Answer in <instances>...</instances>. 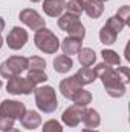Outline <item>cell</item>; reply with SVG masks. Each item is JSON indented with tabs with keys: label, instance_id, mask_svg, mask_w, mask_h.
Returning <instances> with one entry per match:
<instances>
[{
	"label": "cell",
	"instance_id": "obj_1",
	"mask_svg": "<svg viewBox=\"0 0 130 132\" xmlns=\"http://www.w3.org/2000/svg\"><path fill=\"white\" fill-rule=\"evenodd\" d=\"M95 72H97V77L101 78V81L110 97L119 98L126 94V83L116 69H113L112 66L106 65V63H99L95 66Z\"/></svg>",
	"mask_w": 130,
	"mask_h": 132
},
{
	"label": "cell",
	"instance_id": "obj_2",
	"mask_svg": "<svg viewBox=\"0 0 130 132\" xmlns=\"http://www.w3.org/2000/svg\"><path fill=\"white\" fill-rule=\"evenodd\" d=\"M34 92H35V104L40 111L49 114L58 108L57 94H55L52 86H40Z\"/></svg>",
	"mask_w": 130,
	"mask_h": 132
},
{
	"label": "cell",
	"instance_id": "obj_3",
	"mask_svg": "<svg viewBox=\"0 0 130 132\" xmlns=\"http://www.w3.org/2000/svg\"><path fill=\"white\" fill-rule=\"evenodd\" d=\"M34 43H35V46H37L40 51H43V52H46V54H55V52L58 51V48H60V40H58V37L52 32V31L46 29V28L35 31Z\"/></svg>",
	"mask_w": 130,
	"mask_h": 132
},
{
	"label": "cell",
	"instance_id": "obj_4",
	"mask_svg": "<svg viewBox=\"0 0 130 132\" xmlns=\"http://www.w3.org/2000/svg\"><path fill=\"white\" fill-rule=\"evenodd\" d=\"M28 68H29V60L26 57L14 55V57H9L8 60H5L0 65V75L5 77V78H11V77L20 75Z\"/></svg>",
	"mask_w": 130,
	"mask_h": 132
},
{
	"label": "cell",
	"instance_id": "obj_5",
	"mask_svg": "<svg viewBox=\"0 0 130 132\" xmlns=\"http://www.w3.org/2000/svg\"><path fill=\"white\" fill-rule=\"evenodd\" d=\"M6 89L9 94H14V95H18V94L28 95L35 91V85L32 81H29L28 78H22L20 75H15V77H11L8 80Z\"/></svg>",
	"mask_w": 130,
	"mask_h": 132
},
{
	"label": "cell",
	"instance_id": "obj_6",
	"mask_svg": "<svg viewBox=\"0 0 130 132\" xmlns=\"http://www.w3.org/2000/svg\"><path fill=\"white\" fill-rule=\"evenodd\" d=\"M18 19H20L28 28H31V29H34V31H38V29L46 28L44 19L40 17V14H38L35 9H29V8H28V9H23V11L20 12Z\"/></svg>",
	"mask_w": 130,
	"mask_h": 132
},
{
	"label": "cell",
	"instance_id": "obj_7",
	"mask_svg": "<svg viewBox=\"0 0 130 132\" xmlns=\"http://www.w3.org/2000/svg\"><path fill=\"white\" fill-rule=\"evenodd\" d=\"M25 111H26L25 104L20 101H15V100H3L0 104V114L9 117L12 120L20 118L25 114Z\"/></svg>",
	"mask_w": 130,
	"mask_h": 132
},
{
	"label": "cell",
	"instance_id": "obj_8",
	"mask_svg": "<svg viewBox=\"0 0 130 132\" xmlns=\"http://www.w3.org/2000/svg\"><path fill=\"white\" fill-rule=\"evenodd\" d=\"M26 42H28V32H26V29L18 28V26L12 28L11 32L8 34V37H6L8 46H9L11 49H14V51L22 49V48L26 45Z\"/></svg>",
	"mask_w": 130,
	"mask_h": 132
},
{
	"label": "cell",
	"instance_id": "obj_9",
	"mask_svg": "<svg viewBox=\"0 0 130 132\" xmlns=\"http://www.w3.org/2000/svg\"><path fill=\"white\" fill-rule=\"evenodd\" d=\"M83 112H84V108L77 106V104H72V106H69L64 112H63L61 120H63V123H64L66 126L75 128V126L80 125V121L83 118Z\"/></svg>",
	"mask_w": 130,
	"mask_h": 132
},
{
	"label": "cell",
	"instance_id": "obj_10",
	"mask_svg": "<svg viewBox=\"0 0 130 132\" xmlns=\"http://www.w3.org/2000/svg\"><path fill=\"white\" fill-rule=\"evenodd\" d=\"M80 89H81V86L75 80V77H67L64 80H61V83H60V91H61L63 97H66V98H69V100L73 98V95Z\"/></svg>",
	"mask_w": 130,
	"mask_h": 132
},
{
	"label": "cell",
	"instance_id": "obj_11",
	"mask_svg": "<svg viewBox=\"0 0 130 132\" xmlns=\"http://www.w3.org/2000/svg\"><path fill=\"white\" fill-rule=\"evenodd\" d=\"M64 0H44L43 2V11L49 17H60L64 11Z\"/></svg>",
	"mask_w": 130,
	"mask_h": 132
},
{
	"label": "cell",
	"instance_id": "obj_12",
	"mask_svg": "<svg viewBox=\"0 0 130 132\" xmlns=\"http://www.w3.org/2000/svg\"><path fill=\"white\" fill-rule=\"evenodd\" d=\"M83 9L89 17L98 19L104 11V5H103L101 0H84L83 2Z\"/></svg>",
	"mask_w": 130,
	"mask_h": 132
},
{
	"label": "cell",
	"instance_id": "obj_13",
	"mask_svg": "<svg viewBox=\"0 0 130 132\" xmlns=\"http://www.w3.org/2000/svg\"><path fill=\"white\" fill-rule=\"evenodd\" d=\"M20 123L23 125V128H26V129H35V128H38L40 126V123H41V117H40V114L38 112H35V111H25V114L20 117Z\"/></svg>",
	"mask_w": 130,
	"mask_h": 132
},
{
	"label": "cell",
	"instance_id": "obj_14",
	"mask_svg": "<svg viewBox=\"0 0 130 132\" xmlns=\"http://www.w3.org/2000/svg\"><path fill=\"white\" fill-rule=\"evenodd\" d=\"M73 77H75V80L80 83V86H84V85H90V83H94V81L97 80V72H95V69H92V68L83 66Z\"/></svg>",
	"mask_w": 130,
	"mask_h": 132
},
{
	"label": "cell",
	"instance_id": "obj_15",
	"mask_svg": "<svg viewBox=\"0 0 130 132\" xmlns=\"http://www.w3.org/2000/svg\"><path fill=\"white\" fill-rule=\"evenodd\" d=\"M81 121L86 125V128L95 129V128L99 126V123H101V117H99V114H98L95 109H84Z\"/></svg>",
	"mask_w": 130,
	"mask_h": 132
},
{
	"label": "cell",
	"instance_id": "obj_16",
	"mask_svg": "<svg viewBox=\"0 0 130 132\" xmlns=\"http://www.w3.org/2000/svg\"><path fill=\"white\" fill-rule=\"evenodd\" d=\"M61 49L64 52V55H72V54H78V51L81 49V40L73 38V37H66L61 42Z\"/></svg>",
	"mask_w": 130,
	"mask_h": 132
},
{
	"label": "cell",
	"instance_id": "obj_17",
	"mask_svg": "<svg viewBox=\"0 0 130 132\" xmlns=\"http://www.w3.org/2000/svg\"><path fill=\"white\" fill-rule=\"evenodd\" d=\"M78 60H80L81 66L90 68V66L95 63V60H97V54H95V51L90 49V48H81V49L78 51Z\"/></svg>",
	"mask_w": 130,
	"mask_h": 132
},
{
	"label": "cell",
	"instance_id": "obj_18",
	"mask_svg": "<svg viewBox=\"0 0 130 132\" xmlns=\"http://www.w3.org/2000/svg\"><path fill=\"white\" fill-rule=\"evenodd\" d=\"M73 66V62L69 55H58L54 59V69L60 74H66L69 72V69Z\"/></svg>",
	"mask_w": 130,
	"mask_h": 132
},
{
	"label": "cell",
	"instance_id": "obj_19",
	"mask_svg": "<svg viewBox=\"0 0 130 132\" xmlns=\"http://www.w3.org/2000/svg\"><path fill=\"white\" fill-rule=\"evenodd\" d=\"M72 101L77 104V106H81V108H86L90 101H92V94L89 92V91H86V89H80L75 95H73V98Z\"/></svg>",
	"mask_w": 130,
	"mask_h": 132
},
{
	"label": "cell",
	"instance_id": "obj_20",
	"mask_svg": "<svg viewBox=\"0 0 130 132\" xmlns=\"http://www.w3.org/2000/svg\"><path fill=\"white\" fill-rule=\"evenodd\" d=\"M116 35H118V34L115 32L112 28H109L107 25H104V26L101 28V31H99V40H101V43H104V45H112V43H115Z\"/></svg>",
	"mask_w": 130,
	"mask_h": 132
},
{
	"label": "cell",
	"instance_id": "obj_21",
	"mask_svg": "<svg viewBox=\"0 0 130 132\" xmlns=\"http://www.w3.org/2000/svg\"><path fill=\"white\" fill-rule=\"evenodd\" d=\"M101 57H103L104 63L109 65V66H119V63H121L119 55H118L115 51H112V49H104V51L101 52Z\"/></svg>",
	"mask_w": 130,
	"mask_h": 132
},
{
	"label": "cell",
	"instance_id": "obj_22",
	"mask_svg": "<svg viewBox=\"0 0 130 132\" xmlns=\"http://www.w3.org/2000/svg\"><path fill=\"white\" fill-rule=\"evenodd\" d=\"M83 2H84V0H70V2L66 3L64 9L69 12V14L81 15V12L84 11V9H83Z\"/></svg>",
	"mask_w": 130,
	"mask_h": 132
},
{
	"label": "cell",
	"instance_id": "obj_23",
	"mask_svg": "<svg viewBox=\"0 0 130 132\" xmlns=\"http://www.w3.org/2000/svg\"><path fill=\"white\" fill-rule=\"evenodd\" d=\"M29 81H32L34 85L37 86L38 83H44L46 80H48V75H46V72H40V71H29V74H28V77H26Z\"/></svg>",
	"mask_w": 130,
	"mask_h": 132
},
{
	"label": "cell",
	"instance_id": "obj_24",
	"mask_svg": "<svg viewBox=\"0 0 130 132\" xmlns=\"http://www.w3.org/2000/svg\"><path fill=\"white\" fill-rule=\"evenodd\" d=\"M28 60H29V68H31V71H40V72H44L46 62H44L41 57H31V59H28Z\"/></svg>",
	"mask_w": 130,
	"mask_h": 132
},
{
	"label": "cell",
	"instance_id": "obj_25",
	"mask_svg": "<svg viewBox=\"0 0 130 132\" xmlns=\"http://www.w3.org/2000/svg\"><path fill=\"white\" fill-rule=\"evenodd\" d=\"M106 25H107L109 28H112V29H113V31H115L116 34H119L121 31H123V28L126 26V25H124V23H123V22H121L118 17H116V15L110 17V19L107 20V23H106Z\"/></svg>",
	"mask_w": 130,
	"mask_h": 132
},
{
	"label": "cell",
	"instance_id": "obj_26",
	"mask_svg": "<svg viewBox=\"0 0 130 132\" xmlns=\"http://www.w3.org/2000/svg\"><path fill=\"white\" fill-rule=\"evenodd\" d=\"M43 132H63V128L57 120H48L43 126Z\"/></svg>",
	"mask_w": 130,
	"mask_h": 132
},
{
	"label": "cell",
	"instance_id": "obj_27",
	"mask_svg": "<svg viewBox=\"0 0 130 132\" xmlns=\"http://www.w3.org/2000/svg\"><path fill=\"white\" fill-rule=\"evenodd\" d=\"M116 17L124 23V25H130V6H123L118 9Z\"/></svg>",
	"mask_w": 130,
	"mask_h": 132
},
{
	"label": "cell",
	"instance_id": "obj_28",
	"mask_svg": "<svg viewBox=\"0 0 130 132\" xmlns=\"http://www.w3.org/2000/svg\"><path fill=\"white\" fill-rule=\"evenodd\" d=\"M12 128H14V120L0 114V131L6 132V131H9V129H12Z\"/></svg>",
	"mask_w": 130,
	"mask_h": 132
},
{
	"label": "cell",
	"instance_id": "obj_29",
	"mask_svg": "<svg viewBox=\"0 0 130 132\" xmlns=\"http://www.w3.org/2000/svg\"><path fill=\"white\" fill-rule=\"evenodd\" d=\"M116 71H118V74H119V75H123L121 78L124 80V83H127V81H129V78H130L129 68H127V66H118V69H116Z\"/></svg>",
	"mask_w": 130,
	"mask_h": 132
},
{
	"label": "cell",
	"instance_id": "obj_30",
	"mask_svg": "<svg viewBox=\"0 0 130 132\" xmlns=\"http://www.w3.org/2000/svg\"><path fill=\"white\" fill-rule=\"evenodd\" d=\"M3 29H5V20H3V19L0 17V32H2Z\"/></svg>",
	"mask_w": 130,
	"mask_h": 132
},
{
	"label": "cell",
	"instance_id": "obj_31",
	"mask_svg": "<svg viewBox=\"0 0 130 132\" xmlns=\"http://www.w3.org/2000/svg\"><path fill=\"white\" fill-rule=\"evenodd\" d=\"M83 132H98V131H95V129H89V128H87V129H83Z\"/></svg>",
	"mask_w": 130,
	"mask_h": 132
},
{
	"label": "cell",
	"instance_id": "obj_32",
	"mask_svg": "<svg viewBox=\"0 0 130 132\" xmlns=\"http://www.w3.org/2000/svg\"><path fill=\"white\" fill-rule=\"evenodd\" d=\"M6 132H20V131H17V129H14V128H12V129H9V131H6Z\"/></svg>",
	"mask_w": 130,
	"mask_h": 132
},
{
	"label": "cell",
	"instance_id": "obj_33",
	"mask_svg": "<svg viewBox=\"0 0 130 132\" xmlns=\"http://www.w3.org/2000/svg\"><path fill=\"white\" fill-rule=\"evenodd\" d=\"M2 45H3V38H2V35H0V48H2Z\"/></svg>",
	"mask_w": 130,
	"mask_h": 132
},
{
	"label": "cell",
	"instance_id": "obj_34",
	"mask_svg": "<svg viewBox=\"0 0 130 132\" xmlns=\"http://www.w3.org/2000/svg\"><path fill=\"white\" fill-rule=\"evenodd\" d=\"M31 2H32V3H37V2H40V0H31Z\"/></svg>",
	"mask_w": 130,
	"mask_h": 132
},
{
	"label": "cell",
	"instance_id": "obj_35",
	"mask_svg": "<svg viewBox=\"0 0 130 132\" xmlns=\"http://www.w3.org/2000/svg\"><path fill=\"white\" fill-rule=\"evenodd\" d=\"M0 88H2V80H0Z\"/></svg>",
	"mask_w": 130,
	"mask_h": 132
},
{
	"label": "cell",
	"instance_id": "obj_36",
	"mask_svg": "<svg viewBox=\"0 0 130 132\" xmlns=\"http://www.w3.org/2000/svg\"><path fill=\"white\" fill-rule=\"evenodd\" d=\"M101 2H106V0H101Z\"/></svg>",
	"mask_w": 130,
	"mask_h": 132
}]
</instances>
